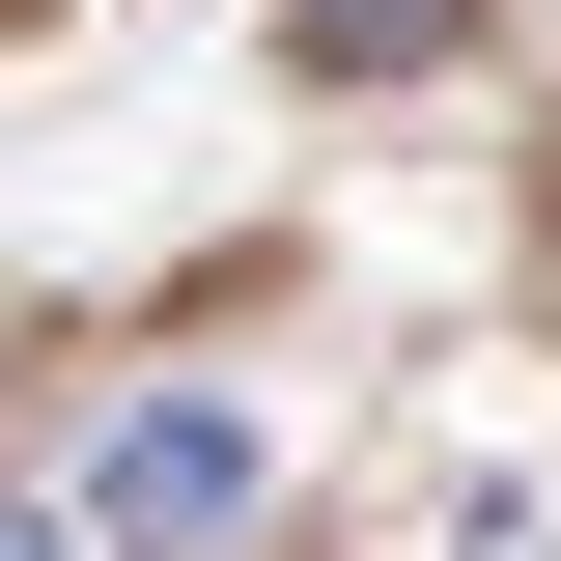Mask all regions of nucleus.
Masks as SVG:
<instances>
[{"label": "nucleus", "mask_w": 561, "mask_h": 561, "mask_svg": "<svg viewBox=\"0 0 561 561\" xmlns=\"http://www.w3.org/2000/svg\"><path fill=\"white\" fill-rule=\"evenodd\" d=\"M57 534H84V561H197V534H253V421H225V393H140L113 478H84Z\"/></svg>", "instance_id": "1"}, {"label": "nucleus", "mask_w": 561, "mask_h": 561, "mask_svg": "<svg viewBox=\"0 0 561 561\" xmlns=\"http://www.w3.org/2000/svg\"><path fill=\"white\" fill-rule=\"evenodd\" d=\"M0 561H84V534H57V505H0Z\"/></svg>", "instance_id": "2"}, {"label": "nucleus", "mask_w": 561, "mask_h": 561, "mask_svg": "<svg viewBox=\"0 0 561 561\" xmlns=\"http://www.w3.org/2000/svg\"><path fill=\"white\" fill-rule=\"evenodd\" d=\"M309 28H421V0H309Z\"/></svg>", "instance_id": "3"}]
</instances>
